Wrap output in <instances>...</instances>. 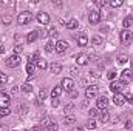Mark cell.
<instances>
[{
    "label": "cell",
    "mask_w": 133,
    "mask_h": 131,
    "mask_svg": "<svg viewBox=\"0 0 133 131\" xmlns=\"http://www.w3.org/2000/svg\"><path fill=\"white\" fill-rule=\"evenodd\" d=\"M40 127H42V128H45V130H48V131H56V130H57V123H56V120H53V119H51V117H48V116L42 119Z\"/></svg>",
    "instance_id": "obj_1"
},
{
    "label": "cell",
    "mask_w": 133,
    "mask_h": 131,
    "mask_svg": "<svg viewBox=\"0 0 133 131\" xmlns=\"http://www.w3.org/2000/svg\"><path fill=\"white\" fill-rule=\"evenodd\" d=\"M31 19H33L31 12L23 11V12H20V14L17 16V23H19V25H26V23H30V22H31Z\"/></svg>",
    "instance_id": "obj_2"
},
{
    "label": "cell",
    "mask_w": 133,
    "mask_h": 131,
    "mask_svg": "<svg viewBox=\"0 0 133 131\" xmlns=\"http://www.w3.org/2000/svg\"><path fill=\"white\" fill-rule=\"evenodd\" d=\"M20 62H22V60H20V57L14 54V56L8 57V59L5 60V65L8 66V68H17V66L20 65Z\"/></svg>",
    "instance_id": "obj_3"
},
{
    "label": "cell",
    "mask_w": 133,
    "mask_h": 131,
    "mask_svg": "<svg viewBox=\"0 0 133 131\" xmlns=\"http://www.w3.org/2000/svg\"><path fill=\"white\" fill-rule=\"evenodd\" d=\"M119 37H121V42H122V43H132V42H133V34L130 33L129 30L121 31Z\"/></svg>",
    "instance_id": "obj_4"
},
{
    "label": "cell",
    "mask_w": 133,
    "mask_h": 131,
    "mask_svg": "<svg viewBox=\"0 0 133 131\" xmlns=\"http://www.w3.org/2000/svg\"><path fill=\"white\" fill-rule=\"evenodd\" d=\"M98 96V86L96 85H88L85 90V97L87 99H93Z\"/></svg>",
    "instance_id": "obj_5"
},
{
    "label": "cell",
    "mask_w": 133,
    "mask_h": 131,
    "mask_svg": "<svg viewBox=\"0 0 133 131\" xmlns=\"http://www.w3.org/2000/svg\"><path fill=\"white\" fill-rule=\"evenodd\" d=\"M11 103V97L6 93H0V108H9Z\"/></svg>",
    "instance_id": "obj_6"
},
{
    "label": "cell",
    "mask_w": 133,
    "mask_h": 131,
    "mask_svg": "<svg viewBox=\"0 0 133 131\" xmlns=\"http://www.w3.org/2000/svg\"><path fill=\"white\" fill-rule=\"evenodd\" d=\"M88 62H90V56H88V54L81 53V54H77V56H76V63H77V65L84 66V65H87Z\"/></svg>",
    "instance_id": "obj_7"
},
{
    "label": "cell",
    "mask_w": 133,
    "mask_h": 131,
    "mask_svg": "<svg viewBox=\"0 0 133 131\" xmlns=\"http://www.w3.org/2000/svg\"><path fill=\"white\" fill-rule=\"evenodd\" d=\"M61 86H62V90H66V91H73L74 82H73V79H70V77H65V79H62V82H61Z\"/></svg>",
    "instance_id": "obj_8"
},
{
    "label": "cell",
    "mask_w": 133,
    "mask_h": 131,
    "mask_svg": "<svg viewBox=\"0 0 133 131\" xmlns=\"http://www.w3.org/2000/svg\"><path fill=\"white\" fill-rule=\"evenodd\" d=\"M132 79H133V74H132V71L130 69H124L122 71V74H121V83H130L132 82Z\"/></svg>",
    "instance_id": "obj_9"
},
{
    "label": "cell",
    "mask_w": 133,
    "mask_h": 131,
    "mask_svg": "<svg viewBox=\"0 0 133 131\" xmlns=\"http://www.w3.org/2000/svg\"><path fill=\"white\" fill-rule=\"evenodd\" d=\"M88 22H90L91 25H98L101 22V12L99 11H91L90 16H88Z\"/></svg>",
    "instance_id": "obj_10"
},
{
    "label": "cell",
    "mask_w": 133,
    "mask_h": 131,
    "mask_svg": "<svg viewBox=\"0 0 133 131\" xmlns=\"http://www.w3.org/2000/svg\"><path fill=\"white\" fill-rule=\"evenodd\" d=\"M66 49H68V43H66L65 40H59V42H56V51H57L59 54H64Z\"/></svg>",
    "instance_id": "obj_11"
},
{
    "label": "cell",
    "mask_w": 133,
    "mask_h": 131,
    "mask_svg": "<svg viewBox=\"0 0 133 131\" xmlns=\"http://www.w3.org/2000/svg\"><path fill=\"white\" fill-rule=\"evenodd\" d=\"M96 105H98V108H99V110H107V106H108V97H105V96L98 97Z\"/></svg>",
    "instance_id": "obj_12"
},
{
    "label": "cell",
    "mask_w": 133,
    "mask_h": 131,
    "mask_svg": "<svg viewBox=\"0 0 133 131\" xmlns=\"http://www.w3.org/2000/svg\"><path fill=\"white\" fill-rule=\"evenodd\" d=\"M37 22H39L40 25H48V23H50V16H48L46 12H39V14H37Z\"/></svg>",
    "instance_id": "obj_13"
},
{
    "label": "cell",
    "mask_w": 133,
    "mask_h": 131,
    "mask_svg": "<svg viewBox=\"0 0 133 131\" xmlns=\"http://www.w3.org/2000/svg\"><path fill=\"white\" fill-rule=\"evenodd\" d=\"M113 103H115L116 106H122V105L125 103V97H124V94H121V93L115 94V96H113Z\"/></svg>",
    "instance_id": "obj_14"
},
{
    "label": "cell",
    "mask_w": 133,
    "mask_h": 131,
    "mask_svg": "<svg viewBox=\"0 0 133 131\" xmlns=\"http://www.w3.org/2000/svg\"><path fill=\"white\" fill-rule=\"evenodd\" d=\"M76 37V42L79 46H87L88 45V37L85 34H79V35H74Z\"/></svg>",
    "instance_id": "obj_15"
},
{
    "label": "cell",
    "mask_w": 133,
    "mask_h": 131,
    "mask_svg": "<svg viewBox=\"0 0 133 131\" xmlns=\"http://www.w3.org/2000/svg\"><path fill=\"white\" fill-rule=\"evenodd\" d=\"M121 86H122V83H121V82H111L108 88H110V91H111L113 94H118V93L121 91Z\"/></svg>",
    "instance_id": "obj_16"
},
{
    "label": "cell",
    "mask_w": 133,
    "mask_h": 131,
    "mask_svg": "<svg viewBox=\"0 0 133 131\" xmlns=\"http://www.w3.org/2000/svg\"><path fill=\"white\" fill-rule=\"evenodd\" d=\"M99 119H101V122L102 123H107L108 120H110V114H108V111L107 110H102L99 113Z\"/></svg>",
    "instance_id": "obj_17"
},
{
    "label": "cell",
    "mask_w": 133,
    "mask_h": 131,
    "mask_svg": "<svg viewBox=\"0 0 133 131\" xmlns=\"http://www.w3.org/2000/svg\"><path fill=\"white\" fill-rule=\"evenodd\" d=\"M37 37H39V33H37V31H31V33L26 34V42H28V43H33V42L37 40Z\"/></svg>",
    "instance_id": "obj_18"
},
{
    "label": "cell",
    "mask_w": 133,
    "mask_h": 131,
    "mask_svg": "<svg viewBox=\"0 0 133 131\" xmlns=\"http://www.w3.org/2000/svg\"><path fill=\"white\" fill-rule=\"evenodd\" d=\"M65 26L68 28V30H76V28L79 26V22H77L76 19H70V20L66 22V25H65Z\"/></svg>",
    "instance_id": "obj_19"
},
{
    "label": "cell",
    "mask_w": 133,
    "mask_h": 131,
    "mask_svg": "<svg viewBox=\"0 0 133 131\" xmlns=\"http://www.w3.org/2000/svg\"><path fill=\"white\" fill-rule=\"evenodd\" d=\"M62 91H64V90H62V86H54V88L51 90V97L57 99L61 94H62Z\"/></svg>",
    "instance_id": "obj_20"
},
{
    "label": "cell",
    "mask_w": 133,
    "mask_h": 131,
    "mask_svg": "<svg viewBox=\"0 0 133 131\" xmlns=\"http://www.w3.org/2000/svg\"><path fill=\"white\" fill-rule=\"evenodd\" d=\"M50 71H51L53 74H59V72L62 71V65H61V63H51Z\"/></svg>",
    "instance_id": "obj_21"
},
{
    "label": "cell",
    "mask_w": 133,
    "mask_h": 131,
    "mask_svg": "<svg viewBox=\"0 0 133 131\" xmlns=\"http://www.w3.org/2000/svg\"><path fill=\"white\" fill-rule=\"evenodd\" d=\"M132 25H133V17H132V16L125 17V19H124V22H122V26H124L125 30H129V28H130Z\"/></svg>",
    "instance_id": "obj_22"
},
{
    "label": "cell",
    "mask_w": 133,
    "mask_h": 131,
    "mask_svg": "<svg viewBox=\"0 0 133 131\" xmlns=\"http://www.w3.org/2000/svg\"><path fill=\"white\" fill-rule=\"evenodd\" d=\"M39 60H40V54H39L37 51L34 53L33 56H30V57H28V62H30V63H34V65H36Z\"/></svg>",
    "instance_id": "obj_23"
},
{
    "label": "cell",
    "mask_w": 133,
    "mask_h": 131,
    "mask_svg": "<svg viewBox=\"0 0 133 131\" xmlns=\"http://www.w3.org/2000/svg\"><path fill=\"white\" fill-rule=\"evenodd\" d=\"M64 123L65 125H73V123H76V116H65L64 117Z\"/></svg>",
    "instance_id": "obj_24"
},
{
    "label": "cell",
    "mask_w": 133,
    "mask_h": 131,
    "mask_svg": "<svg viewBox=\"0 0 133 131\" xmlns=\"http://www.w3.org/2000/svg\"><path fill=\"white\" fill-rule=\"evenodd\" d=\"M20 90H22L23 93H31V91H33V85H31L30 82H25V83L20 86Z\"/></svg>",
    "instance_id": "obj_25"
},
{
    "label": "cell",
    "mask_w": 133,
    "mask_h": 131,
    "mask_svg": "<svg viewBox=\"0 0 133 131\" xmlns=\"http://www.w3.org/2000/svg\"><path fill=\"white\" fill-rule=\"evenodd\" d=\"M45 49H46L48 53H53V51L56 49V43H54V40H50V42L45 45Z\"/></svg>",
    "instance_id": "obj_26"
},
{
    "label": "cell",
    "mask_w": 133,
    "mask_h": 131,
    "mask_svg": "<svg viewBox=\"0 0 133 131\" xmlns=\"http://www.w3.org/2000/svg\"><path fill=\"white\" fill-rule=\"evenodd\" d=\"M36 66H37L39 69H42V71H43V69H46V68H48V63H46V60L40 59V60H39V62L36 63Z\"/></svg>",
    "instance_id": "obj_27"
},
{
    "label": "cell",
    "mask_w": 133,
    "mask_h": 131,
    "mask_svg": "<svg viewBox=\"0 0 133 131\" xmlns=\"http://www.w3.org/2000/svg\"><path fill=\"white\" fill-rule=\"evenodd\" d=\"M2 22H3V25H11V22H12V17H11V14H6V16H3L2 17Z\"/></svg>",
    "instance_id": "obj_28"
},
{
    "label": "cell",
    "mask_w": 133,
    "mask_h": 131,
    "mask_svg": "<svg viewBox=\"0 0 133 131\" xmlns=\"http://www.w3.org/2000/svg\"><path fill=\"white\" fill-rule=\"evenodd\" d=\"M88 130H95L96 127H98V123H96V120L95 119H88V122H87V125H85Z\"/></svg>",
    "instance_id": "obj_29"
},
{
    "label": "cell",
    "mask_w": 133,
    "mask_h": 131,
    "mask_svg": "<svg viewBox=\"0 0 133 131\" xmlns=\"http://www.w3.org/2000/svg\"><path fill=\"white\" fill-rule=\"evenodd\" d=\"M34 69H36V65L34 63H26V72H28V76H34Z\"/></svg>",
    "instance_id": "obj_30"
},
{
    "label": "cell",
    "mask_w": 133,
    "mask_h": 131,
    "mask_svg": "<svg viewBox=\"0 0 133 131\" xmlns=\"http://www.w3.org/2000/svg\"><path fill=\"white\" fill-rule=\"evenodd\" d=\"M108 5L111 8H119V6H122V0H111V2H108Z\"/></svg>",
    "instance_id": "obj_31"
},
{
    "label": "cell",
    "mask_w": 133,
    "mask_h": 131,
    "mask_svg": "<svg viewBox=\"0 0 133 131\" xmlns=\"http://www.w3.org/2000/svg\"><path fill=\"white\" fill-rule=\"evenodd\" d=\"M9 113H11V110H9V108H0V119L6 117Z\"/></svg>",
    "instance_id": "obj_32"
},
{
    "label": "cell",
    "mask_w": 133,
    "mask_h": 131,
    "mask_svg": "<svg viewBox=\"0 0 133 131\" xmlns=\"http://www.w3.org/2000/svg\"><path fill=\"white\" fill-rule=\"evenodd\" d=\"M118 62H119V63H127V62H129V57H127L125 54H119V56H118Z\"/></svg>",
    "instance_id": "obj_33"
},
{
    "label": "cell",
    "mask_w": 133,
    "mask_h": 131,
    "mask_svg": "<svg viewBox=\"0 0 133 131\" xmlns=\"http://www.w3.org/2000/svg\"><path fill=\"white\" fill-rule=\"evenodd\" d=\"M98 114H99L98 108H90V110H88V116H90V119H93V117L98 116Z\"/></svg>",
    "instance_id": "obj_34"
},
{
    "label": "cell",
    "mask_w": 133,
    "mask_h": 131,
    "mask_svg": "<svg viewBox=\"0 0 133 131\" xmlns=\"http://www.w3.org/2000/svg\"><path fill=\"white\" fill-rule=\"evenodd\" d=\"M12 51H14V54H16V56H19V54L23 51V46H22V45H16V46L12 48Z\"/></svg>",
    "instance_id": "obj_35"
},
{
    "label": "cell",
    "mask_w": 133,
    "mask_h": 131,
    "mask_svg": "<svg viewBox=\"0 0 133 131\" xmlns=\"http://www.w3.org/2000/svg\"><path fill=\"white\" fill-rule=\"evenodd\" d=\"M48 35H50V37H51V39H54V37H57V30H56V28H53V26H51V28H50V30H48Z\"/></svg>",
    "instance_id": "obj_36"
},
{
    "label": "cell",
    "mask_w": 133,
    "mask_h": 131,
    "mask_svg": "<svg viewBox=\"0 0 133 131\" xmlns=\"http://www.w3.org/2000/svg\"><path fill=\"white\" fill-rule=\"evenodd\" d=\"M6 82H8V76H6L5 72L0 71V85H5Z\"/></svg>",
    "instance_id": "obj_37"
},
{
    "label": "cell",
    "mask_w": 133,
    "mask_h": 131,
    "mask_svg": "<svg viewBox=\"0 0 133 131\" xmlns=\"http://www.w3.org/2000/svg\"><path fill=\"white\" fill-rule=\"evenodd\" d=\"M91 42H93V45H101V43H102V37H101V35H95V37L91 39Z\"/></svg>",
    "instance_id": "obj_38"
},
{
    "label": "cell",
    "mask_w": 133,
    "mask_h": 131,
    "mask_svg": "<svg viewBox=\"0 0 133 131\" xmlns=\"http://www.w3.org/2000/svg\"><path fill=\"white\" fill-rule=\"evenodd\" d=\"M107 77H108L110 80H115V79H116V71H115V69H110L108 74H107Z\"/></svg>",
    "instance_id": "obj_39"
},
{
    "label": "cell",
    "mask_w": 133,
    "mask_h": 131,
    "mask_svg": "<svg viewBox=\"0 0 133 131\" xmlns=\"http://www.w3.org/2000/svg\"><path fill=\"white\" fill-rule=\"evenodd\" d=\"M124 97H125V102H129V103H132V105H133V94L125 93V94H124Z\"/></svg>",
    "instance_id": "obj_40"
},
{
    "label": "cell",
    "mask_w": 133,
    "mask_h": 131,
    "mask_svg": "<svg viewBox=\"0 0 133 131\" xmlns=\"http://www.w3.org/2000/svg\"><path fill=\"white\" fill-rule=\"evenodd\" d=\"M45 97H46V90H45V88H42V90H40V93H39V99L43 102V99H45Z\"/></svg>",
    "instance_id": "obj_41"
},
{
    "label": "cell",
    "mask_w": 133,
    "mask_h": 131,
    "mask_svg": "<svg viewBox=\"0 0 133 131\" xmlns=\"http://www.w3.org/2000/svg\"><path fill=\"white\" fill-rule=\"evenodd\" d=\"M26 111H28V108L25 105H19V114H26Z\"/></svg>",
    "instance_id": "obj_42"
},
{
    "label": "cell",
    "mask_w": 133,
    "mask_h": 131,
    "mask_svg": "<svg viewBox=\"0 0 133 131\" xmlns=\"http://www.w3.org/2000/svg\"><path fill=\"white\" fill-rule=\"evenodd\" d=\"M95 3H96L98 6H105V5H107L108 2H105V0H98V2H95Z\"/></svg>",
    "instance_id": "obj_43"
},
{
    "label": "cell",
    "mask_w": 133,
    "mask_h": 131,
    "mask_svg": "<svg viewBox=\"0 0 133 131\" xmlns=\"http://www.w3.org/2000/svg\"><path fill=\"white\" fill-rule=\"evenodd\" d=\"M73 108H74V105H73V103H68V105H65V111H66V113H70Z\"/></svg>",
    "instance_id": "obj_44"
},
{
    "label": "cell",
    "mask_w": 133,
    "mask_h": 131,
    "mask_svg": "<svg viewBox=\"0 0 133 131\" xmlns=\"http://www.w3.org/2000/svg\"><path fill=\"white\" fill-rule=\"evenodd\" d=\"M51 105H53V106H57V105H59V99H53V100H51Z\"/></svg>",
    "instance_id": "obj_45"
},
{
    "label": "cell",
    "mask_w": 133,
    "mask_h": 131,
    "mask_svg": "<svg viewBox=\"0 0 133 131\" xmlns=\"http://www.w3.org/2000/svg\"><path fill=\"white\" fill-rule=\"evenodd\" d=\"M31 131H42V127H40V125H36V127L31 128Z\"/></svg>",
    "instance_id": "obj_46"
},
{
    "label": "cell",
    "mask_w": 133,
    "mask_h": 131,
    "mask_svg": "<svg viewBox=\"0 0 133 131\" xmlns=\"http://www.w3.org/2000/svg\"><path fill=\"white\" fill-rule=\"evenodd\" d=\"M125 128H127V130L132 128V120H127V122H125Z\"/></svg>",
    "instance_id": "obj_47"
},
{
    "label": "cell",
    "mask_w": 133,
    "mask_h": 131,
    "mask_svg": "<svg viewBox=\"0 0 133 131\" xmlns=\"http://www.w3.org/2000/svg\"><path fill=\"white\" fill-rule=\"evenodd\" d=\"M73 131H84V127H74Z\"/></svg>",
    "instance_id": "obj_48"
},
{
    "label": "cell",
    "mask_w": 133,
    "mask_h": 131,
    "mask_svg": "<svg viewBox=\"0 0 133 131\" xmlns=\"http://www.w3.org/2000/svg\"><path fill=\"white\" fill-rule=\"evenodd\" d=\"M70 96H71V97H76V96H77V93H76V91H70Z\"/></svg>",
    "instance_id": "obj_49"
},
{
    "label": "cell",
    "mask_w": 133,
    "mask_h": 131,
    "mask_svg": "<svg viewBox=\"0 0 133 131\" xmlns=\"http://www.w3.org/2000/svg\"><path fill=\"white\" fill-rule=\"evenodd\" d=\"M2 53H5V46H3V43H0V54Z\"/></svg>",
    "instance_id": "obj_50"
},
{
    "label": "cell",
    "mask_w": 133,
    "mask_h": 131,
    "mask_svg": "<svg viewBox=\"0 0 133 131\" xmlns=\"http://www.w3.org/2000/svg\"><path fill=\"white\" fill-rule=\"evenodd\" d=\"M0 131H8V130H6V127H5V125H0Z\"/></svg>",
    "instance_id": "obj_51"
}]
</instances>
